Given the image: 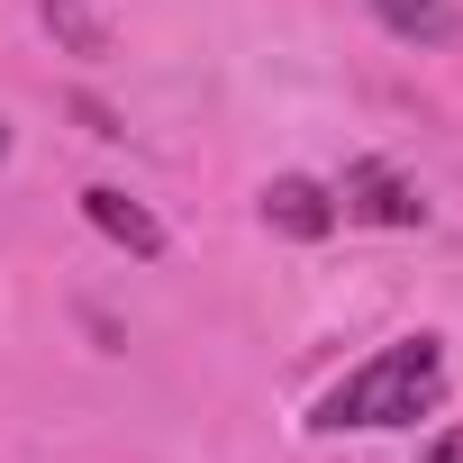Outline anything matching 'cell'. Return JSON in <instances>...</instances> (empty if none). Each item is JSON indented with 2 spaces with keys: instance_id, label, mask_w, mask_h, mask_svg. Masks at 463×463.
<instances>
[{
  "instance_id": "cell-1",
  "label": "cell",
  "mask_w": 463,
  "mask_h": 463,
  "mask_svg": "<svg viewBox=\"0 0 463 463\" xmlns=\"http://www.w3.org/2000/svg\"><path fill=\"white\" fill-rule=\"evenodd\" d=\"M436 400H445V345H436V336H400V345H382L373 364H354V373L318 400L309 427H327V436H345V427H409V418H427Z\"/></svg>"
},
{
  "instance_id": "cell-2",
  "label": "cell",
  "mask_w": 463,
  "mask_h": 463,
  "mask_svg": "<svg viewBox=\"0 0 463 463\" xmlns=\"http://www.w3.org/2000/svg\"><path fill=\"white\" fill-rule=\"evenodd\" d=\"M336 218H364V227H427V200H418V182L409 173H391V164H345V182H336Z\"/></svg>"
},
{
  "instance_id": "cell-3",
  "label": "cell",
  "mask_w": 463,
  "mask_h": 463,
  "mask_svg": "<svg viewBox=\"0 0 463 463\" xmlns=\"http://www.w3.org/2000/svg\"><path fill=\"white\" fill-rule=\"evenodd\" d=\"M82 218L100 227L109 246H128L137 264H155V255H164V227H155V209H146V200H128L118 182H91V191H82Z\"/></svg>"
},
{
  "instance_id": "cell-4",
  "label": "cell",
  "mask_w": 463,
  "mask_h": 463,
  "mask_svg": "<svg viewBox=\"0 0 463 463\" xmlns=\"http://www.w3.org/2000/svg\"><path fill=\"white\" fill-rule=\"evenodd\" d=\"M264 227H282V237H327L336 227V191L327 182H309V173H273L264 182Z\"/></svg>"
},
{
  "instance_id": "cell-5",
  "label": "cell",
  "mask_w": 463,
  "mask_h": 463,
  "mask_svg": "<svg viewBox=\"0 0 463 463\" xmlns=\"http://www.w3.org/2000/svg\"><path fill=\"white\" fill-rule=\"evenodd\" d=\"M373 19H382L391 37H409V46H454V37H463L454 0H373Z\"/></svg>"
},
{
  "instance_id": "cell-6",
  "label": "cell",
  "mask_w": 463,
  "mask_h": 463,
  "mask_svg": "<svg viewBox=\"0 0 463 463\" xmlns=\"http://www.w3.org/2000/svg\"><path fill=\"white\" fill-rule=\"evenodd\" d=\"M37 10H46V28H55V37H64L73 55H109V28H100V19L82 10V0H37Z\"/></svg>"
},
{
  "instance_id": "cell-7",
  "label": "cell",
  "mask_w": 463,
  "mask_h": 463,
  "mask_svg": "<svg viewBox=\"0 0 463 463\" xmlns=\"http://www.w3.org/2000/svg\"><path fill=\"white\" fill-rule=\"evenodd\" d=\"M418 463H463V427H445V436H436V445H427Z\"/></svg>"
},
{
  "instance_id": "cell-8",
  "label": "cell",
  "mask_w": 463,
  "mask_h": 463,
  "mask_svg": "<svg viewBox=\"0 0 463 463\" xmlns=\"http://www.w3.org/2000/svg\"><path fill=\"white\" fill-rule=\"evenodd\" d=\"M0 155H10V128H0Z\"/></svg>"
}]
</instances>
